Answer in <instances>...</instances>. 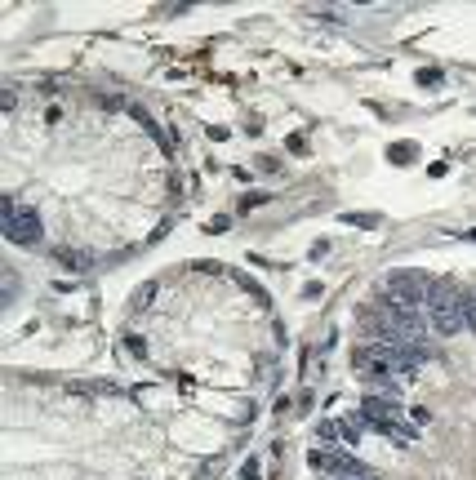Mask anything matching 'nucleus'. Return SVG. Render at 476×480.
Listing matches in <instances>:
<instances>
[{
	"label": "nucleus",
	"mask_w": 476,
	"mask_h": 480,
	"mask_svg": "<svg viewBox=\"0 0 476 480\" xmlns=\"http://www.w3.org/2000/svg\"><path fill=\"white\" fill-rule=\"evenodd\" d=\"M58 262L71 267V271H85L89 267V254H80V249H58Z\"/></svg>",
	"instance_id": "4"
},
{
	"label": "nucleus",
	"mask_w": 476,
	"mask_h": 480,
	"mask_svg": "<svg viewBox=\"0 0 476 480\" xmlns=\"http://www.w3.org/2000/svg\"><path fill=\"white\" fill-rule=\"evenodd\" d=\"M414 151H419L414 142H396V147H387V160L392 165H414Z\"/></svg>",
	"instance_id": "5"
},
{
	"label": "nucleus",
	"mask_w": 476,
	"mask_h": 480,
	"mask_svg": "<svg viewBox=\"0 0 476 480\" xmlns=\"http://www.w3.org/2000/svg\"><path fill=\"white\" fill-rule=\"evenodd\" d=\"M0 107H5V112H14V107H18V93L5 89V93H0Z\"/></svg>",
	"instance_id": "13"
},
{
	"label": "nucleus",
	"mask_w": 476,
	"mask_h": 480,
	"mask_svg": "<svg viewBox=\"0 0 476 480\" xmlns=\"http://www.w3.org/2000/svg\"><path fill=\"white\" fill-rule=\"evenodd\" d=\"M325 254H329V240H316V245H312V258H316V262H321Z\"/></svg>",
	"instance_id": "15"
},
{
	"label": "nucleus",
	"mask_w": 476,
	"mask_h": 480,
	"mask_svg": "<svg viewBox=\"0 0 476 480\" xmlns=\"http://www.w3.org/2000/svg\"><path fill=\"white\" fill-rule=\"evenodd\" d=\"M240 480H263V472H259V463H240Z\"/></svg>",
	"instance_id": "11"
},
{
	"label": "nucleus",
	"mask_w": 476,
	"mask_h": 480,
	"mask_svg": "<svg viewBox=\"0 0 476 480\" xmlns=\"http://www.w3.org/2000/svg\"><path fill=\"white\" fill-rule=\"evenodd\" d=\"M427 325L441 338H454L463 329V294L454 290V280H436L427 294Z\"/></svg>",
	"instance_id": "1"
},
{
	"label": "nucleus",
	"mask_w": 476,
	"mask_h": 480,
	"mask_svg": "<svg viewBox=\"0 0 476 480\" xmlns=\"http://www.w3.org/2000/svg\"><path fill=\"white\" fill-rule=\"evenodd\" d=\"M227 227H231V218H223V213H218L214 223H205V232H227Z\"/></svg>",
	"instance_id": "14"
},
{
	"label": "nucleus",
	"mask_w": 476,
	"mask_h": 480,
	"mask_svg": "<svg viewBox=\"0 0 476 480\" xmlns=\"http://www.w3.org/2000/svg\"><path fill=\"white\" fill-rule=\"evenodd\" d=\"M338 480H347V476H338Z\"/></svg>",
	"instance_id": "16"
},
{
	"label": "nucleus",
	"mask_w": 476,
	"mask_h": 480,
	"mask_svg": "<svg viewBox=\"0 0 476 480\" xmlns=\"http://www.w3.org/2000/svg\"><path fill=\"white\" fill-rule=\"evenodd\" d=\"M316 436H321V445H334V440H338V423H321Z\"/></svg>",
	"instance_id": "10"
},
{
	"label": "nucleus",
	"mask_w": 476,
	"mask_h": 480,
	"mask_svg": "<svg viewBox=\"0 0 476 480\" xmlns=\"http://www.w3.org/2000/svg\"><path fill=\"white\" fill-rule=\"evenodd\" d=\"M236 285H240V290H245V294H254V298H259V303L267 298V294H263V285H259V280H250V276H236Z\"/></svg>",
	"instance_id": "9"
},
{
	"label": "nucleus",
	"mask_w": 476,
	"mask_h": 480,
	"mask_svg": "<svg viewBox=\"0 0 476 480\" xmlns=\"http://www.w3.org/2000/svg\"><path fill=\"white\" fill-rule=\"evenodd\" d=\"M370 431V423L356 414V418H338V440H347V445H356V440Z\"/></svg>",
	"instance_id": "3"
},
{
	"label": "nucleus",
	"mask_w": 476,
	"mask_h": 480,
	"mask_svg": "<svg viewBox=\"0 0 476 480\" xmlns=\"http://www.w3.org/2000/svg\"><path fill=\"white\" fill-rule=\"evenodd\" d=\"M343 223H352V227H378V213H343Z\"/></svg>",
	"instance_id": "8"
},
{
	"label": "nucleus",
	"mask_w": 476,
	"mask_h": 480,
	"mask_svg": "<svg viewBox=\"0 0 476 480\" xmlns=\"http://www.w3.org/2000/svg\"><path fill=\"white\" fill-rule=\"evenodd\" d=\"M463 329L476 333V290H463Z\"/></svg>",
	"instance_id": "6"
},
{
	"label": "nucleus",
	"mask_w": 476,
	"mask_h": 480,
	"mask_svg": "<svg viewBox=\"0 0 476 480\" xmlns=\"http://www.w3.org/2000/svg\"><path fill=\"white\" fill-rule=\"evenodd\" d=\"M419 85L423 89H436V85H441V67H423L419 71Z\"/></svg>",
	"instance_id": "7"
},
{
	"label": "nucleus",
	"mask_w": 476,
	"mask_h": 480,
	"mask_svg": "<svg viewBox=\"0 0 476 480\" xmlns=\"http://www.w3.org/2000/svg\"><path fill=\"white\" fill-rule=\"evenodd\" d=\"M125 347H129V352H134V356H147V343H143V338H134V333H129V338H125Z\"/></svg>",
	"instance_id": "12"
},
{
	"label": "nucleus",
	"mask_w": 476,
	"mask_h": 480,
	"mask_svg": "<svg viewBox=\"0 0 476 480\" xmlns=\"http://www.w3.org/2000/svg\"><path fill=\"white\" fill-rule=\"evenodd\" d=\"M0 232L14 240V245H41L45 227H41V213L36 209H18V213H9V218H0Z\"/></svg>",
	"instance_id": "2"
}]
</instances>
